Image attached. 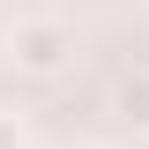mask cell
<instances>
[{"mask_svg": "<svg viewBox=\"0 0 149 149\" xmlns=\"http://www.w3.org/2000/svg\"><path fill=\"white\" fill-rule=\"evenodd\" d=\"M8 67L22 74V82H52V74H67L74 67V30L60 15H22V22H8Z\"/></svg>", "mask_w": 149, "mask_h": 149, "instance_id": "obj_1", "label": "cell"}, {"mask_svg": "<svg viewBox=\"0 0 149 149\" xmlns=\"http://www.w3.org/2000/svg\"><path fill=\"white\" fill-rule=\"evenodd\" d=\"M104 104H112V119H119L127 134H149V67H134V74H119Z\"/></svg>", "mask_w": 149, "mask_h": 149, "instance_id": "obj_2", "label": "cell"}, {"mask_svg": "<svg viewBox=\"0 0 149 149\" xmlns=\"http://www.w3.org/2000/svg\"><path fill=\"white\" fill-rule=\"evenodd\" d=\"M0 149H30V134H22L15 112H0Z\"/></svg>", "mask_w": 149, "mask_h": 149, "instance_id": "obj_3", "label": "cell"}, {"mask_svg": "<svg viewBox=\"0 0 149 149\" xmlns=\"http://www.w3.org/2000/svg\"><path fill=\"white\" fill-rule=\"evenodd\" d=\"M97 149H104V142H97Z\"/></svg>", "mask_w": 149, "mask_h": 149, "instance_id": "obj_4", "label": "cell"}]
</instances>
